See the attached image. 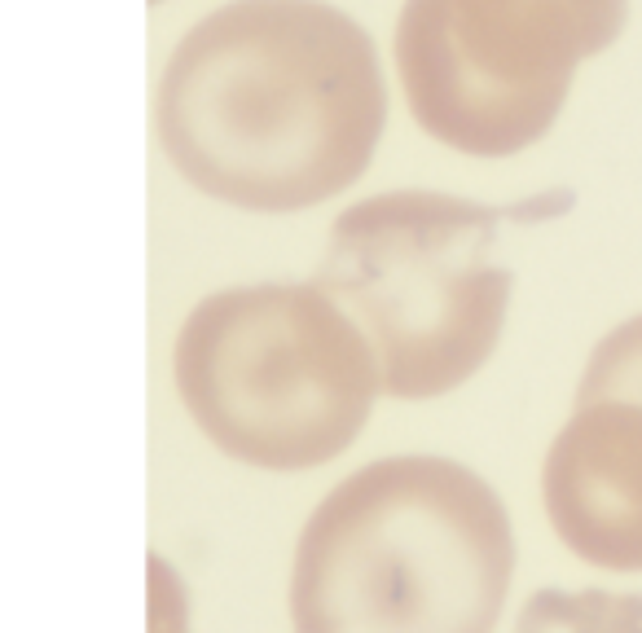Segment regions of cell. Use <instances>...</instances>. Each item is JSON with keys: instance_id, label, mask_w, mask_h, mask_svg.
Here are the masks:
<instances>
[{"instance_id": "3", "label": "cell", "mask_w": 642, "mask_h": 633, "mask_svg": "<svg viewBox=\"0 0 642 633\" xmlns=\"http://www.w3.org/2000/svg\"><path fill=\"white\" fill-rule=\"evenodd\" d=\"M172 379L198 431L264 471L339 458L383 392L365 330L317 282L207 295L176 335Z\"/></svg>"}, {"instance_id": "4", "label": "cell", "mask_w": 642, "mask_h": 633, "mask_svg": "<svg viewBox=\"0 0 642 633\" xmlns=\"http://www.w3.org/2000/svg\"><path fill=\"white\" fill-rule=\"evenodd\" d=\"M313 282L365 330L383 392L427 401L493 357L515 277L497 264L493 207L396 190L343 211Z\"/></svg>"}, {"instance_id": "2", "label": "cell", "mask_w": 642, "mask_h": 633, "mask_svg": "<svg viewBox=\"0 0 642 633\" xmlns=\"http://www.w3.org/2000/svg\"><path fill=\"white\" fill-rule=\"evenodd\" d=\"M515 576L502 497L449 458H383L300 532L295 633H493Z\"/></svg>"}, {"instance_id": "8", "label": "cell", "mask_w": 642, "mask_h": 633, "mask_svg": "<svg viewBox=\"0 0 642 633\" xmlns=\"http://www.w3.org/2000/svg\"><path fill=\"white\" fill-rule=\"evenodd\" d=\"M634 401L642 405V317H629L612 335L599 339L590 352V365L581 374L577 401Z\"/></svg>"}, {"instance_id": "7", "label": "cell", "mask_w": 642, "mask_h": 633, "mask_svg": "<svg viewBox=\"0 0 642 633\" xmlns=\"http://www.w3.org/2000/svg\"><path fill=\"white\" fill-rule=\"evenodd\" d=\"M515 633H642V594L541 590L519 612Z\"/></svg>"}, {"instance_id": "1", "label": "cell", "mask_w": 642, "mask_h": 633, "mask_svg": "<svg viewBox=\"0 0 642 633\" xmlns=\"http://www.w3.org/2000/svg\"><path fill=\"white\" fill-rule=\"evenodd\" d=\"M379 49L326 0H229L176 44L154 93L168 163L242 211L348 190L383 137Z\"/></svg>"}, {"instance_id": "5", "label": "cell", "mask_w": 642, "mask_h": 633, "mask_svg": "<svg viewBox=\"0 0 642 633\" xmlns=\"http://www.w3.org/2000/svg\"><path fill=\"white\" fill-rule=\"evenodd\" d=\"M629 0H405L396 71L418 128L506 159L550 132L585 58L621 36Z\"/></svg>"}, {"instance_id": "6", "label": "cell", "mask_w": 642, "mask_h": 633, "mask_svg": "<svg viewBox=\"0 0 642 633\" xmlns=\"http://www.w3.org/2000/svg\"><path fill=\"white\" fill-rule=\"evenodd\" d=\"M559 541L607 572H642V405L577 401L541 466Z\"/></svg>"}]
</instances>
